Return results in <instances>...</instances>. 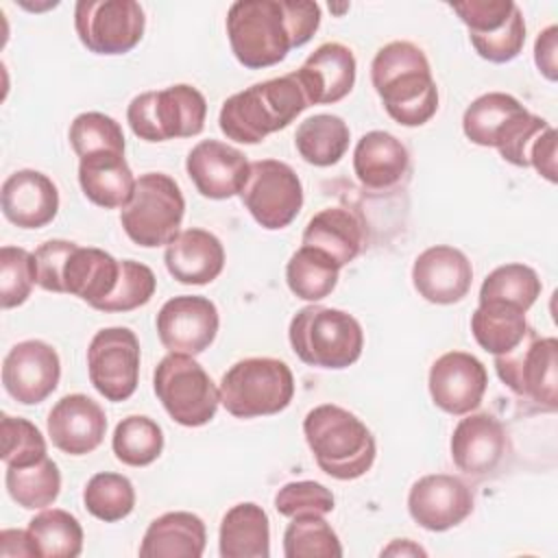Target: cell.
I'll return each mask as SVG.
<instances>
[{
	"mask_svg": "<svg viewBox=\"0 0 558 558\" xmlns=\"http://www.w3.org/2000/svg\"><path fill=\"white\" fill-rule=\"evenodd\" d=\"M70 144L78 159L96 153H124L122 126L100 111L78 113L70 124Z\"/></svg>",
	"mask_w": 558,
	"mask_h": 558,
	"instance_id": "b9f144b4",
	"label": "cell"
},
{
	"mask_svg": "<svg viewBox=\"0 0 558 558\" xmlns=\"http://www.w3.org/2000/svg\"><path fill=\"white\" fill-rule=\"evenodd\" d=\"M185 170L201 196L225 201L242 192L251 163L235 146L220 140H203L187 153Z\"/></svg>",
	"mask_w": 558,
	"mask_h": 558,
	"instance_id": "44dd1931",
	"label": "cell"
},
{
	"mask_svg": "<svg viewBox=\"0 0 558 558\" xmlns=\"http://www.w3.org/2000/svg\"><path fill=\"white\" fill-rule=\"evenodd\" d=\"M294 355L316 368L340 371L355 364L364 349V331L355 316L325 305L301 307L288 327Z\"/></svg>",
	"mask_w": 558,
	"mask_h": 558,
	"instance_id": "52a82bcc",
	"label": "cell"
},
{
	"mask_svg": "<svg viewBox=\"0 0 558 558\" xmlns=\"http://www.w3.org/2000/svg\"><path fill=\"white\" fill-rule=\"evenodd\" d=\"M48 436L68 456H85L100 447L107 432V414L98 401L74 392L61 397L48 412Z\"/></svg>",
	"mask_w": 558,
	"mask_h": 558,
	"instance_id": "cb8c5ba5",
	"label": "cell"
},
{
	"mask_svg": "<svg viewBox=\"0 0 558 558\" xmlns=\"http://www.w3.org/2000/svg\"><path fill=\"white\" fill-rule=\"evenodd\" d=\"M153 388L168 416L183 427L207 425L220 405L218 386L194 355H163L155 366Z\"/></svg>",
	"mask_w": 558,
	"mask_h": 558,
	"instance_id": "8fae6325",
	"label": "cell"
},
{
	"mask_svg": "<svg viewBox=\"0 0 558 558\" xmlns=\"http://www.w3.org/2000/svg\"><path fill=\"white\" fill-rule=\"evenodd\" d=\"M124 153H96L78 161V185L85 198L102 209H122L135 190Z\"/></svg>",
	"mask_w": 558,
	"mask_h": 558,
	"instance_id": "4dcf8cb0",
	"label": "cell"
},
{
	"mask_svg": "<svg viewBox=\"0 0 558 558\" xmlns=\"http://www.w3.org/2000/svg\"><path fill=\"white\" fill-rule=\"evenodd\" d=\"M320 26V7L310 0H238L227 11L233 57L248 70L281 63Z\"/></svg>",
	"mask_w": 558,
	"mask_h": 558,
	"instance_id": "6da1fadb",
	"label": "cell"
},
{
	"mask_svg": "<svg viewBox=\"0 0 558 558\" xmlns=\"http://www.w3.org/2000/svg\"><path fill=\"white\" fill-rule=\"evenodd\" d=\"M558 26L551 24L538 33L534 44V63L547 81L558 78Z\"/></svg>",
	"mask_w": 558,
	"mask_h": 558,
	"instance_id": "c3c4849f",
	"label": "cell"
},
{
	"mask_svg": "<svg viewBox=\"0 0 558 558\" xmlns=\"http://www.w3.org/2000/svg\"><path fill=\"white\" fill-rule=\"evenodd\" d=\"M4 218L20 229H41L59 211V190L54 181L39 170H15L0 190Z\"/></svg>",
	"mask_w": 558,
	"mask_h": 558,
	"instance_id": "484cf974",
	"label": "cell"
},
{
	"mask_svg": "<svg viewBox=\"0 0 558 558\" xmlns=\"http://www.w3.org/2000/svg\"><path fill=\"white\" fill-rule=\"evenodd\" d=\"M220 403L235 418L272 416L294 397V375L283 360L244 357L220 379Z\"/></svg>",
	"mask_w": 558,
	"mask_h": 558,
	"instance_id": "ba28073f",
	"label": "cell"
},
{
	"mask_svg": "<svg viewBox=\"0 0 558 558\" xmlns=\"http://www.w3.org/2000/svg\"><path fill=\"white\" fill-rule=\"evenodd\" d=\"M144 9L135 0H78L74 31L94 54L131 52L144 37Z\"/></svg>",
	"mask_w": 558,
	"mask_h": 558,
	"instance_id": "5bb4252c",
	"label": "cell"
},
{
	"mask_svg": "<svg viewBox=\"0 0 558 558\" xmlns=\"http://www.w3.org/2000/svg\"><path fill=\"white\" fill-rule=\"evenodd\" d=\"M351 131L340 116L333 113H316L305 118L294 133L296 153L303 161L327 168L338 163L349 148Z\"/></svg>",
	"mask_w": 558,
	"mask_h": 558,
	"instance_id": "836d02e7",
	"label": "cell"
},
{
	"mask_svg": "<svg viewBox=\"0 0 558 558\" xmlns=\"http://www.w3.org/2000/svg\"><path fill=\"white\" fill-rule=\"evenodd\" d=\"M163 262L179 283L207 286L225 268V246L211 231L192 227L166 246Z\"/></svg>",
	"mask_w": 558,
	"mask_h": 558,
	"instance_id": "4316f807",
	"label": "cell"
},
{
	"mask_svg": "<svg viewBox=\"0 0 558 558\" xmlns=\"http://www.w3.org/2000/svg\"><path fill=\"white\" fill-rule=\"evenodd\" d=\"M205 118L207 100L187 83L142 92L126 107V122L144 142H168L198 135L205 126Z\"/></svg>",
	"mask_w": 558,
	"mask_h": 558,
	"instance_id": "30bf717a",
	"label": "cell"
},
{
	"mask_svg": "<svg viewBox=\"0 0 558 558\" xmlns=\"http://www.w3.org/2000/svg\"><path fill=\"white\" fill-rule=\"evenodd\" d=\"M0 458L7 466H28L46 458V440L37 425L4 414L0 421Z\"/></svg>",
	"mask_w": 558,
	"mask_h": 558,
	"instance_id": "ee69618b",
	"label": "cell"
},
{
	"mask_svg": "<svg viewBox=\"0 0 558 558\" xmlns=\"http://www.w3.org/2000/svg\"><path fill=\"white\" fill-rule=\"evenodd\" d=\"M4 486L9 497L24 510H44L61 493V473L48 456L28 466H7Z\"/></svg>",
	"mask_w": 558,
	"mask_h": 558,
	"instance_id": "8d00e7d4",
	"label": "cell"
},
{
	"mask_svg": "<svg viewBox=\"0 0 558 558\" xmlns=\"http://www.w3.org/2000/svg\"><path fill=\"white\" fill-rule=\"evenodd\" d=\"M185 216L179 183L163 172H146L135 181L131 201L120 211V225L131 242L144 248L168 246Z\"/></svg>",
	"mask_w": 558,
	"mask_h": 558,
	"instance_id": "9c48e42d",
	"label": "cell"
},
{
	"mask_svg": "<svg viewBox=\"0 0 558 558\" xmlns=\"http://www.w3.org/2000/svg\"><path fill=\"white\" fill-rule=\"evenodd\" d=\"M371 83L386 113L401 126H423L438 111L429 61L412 41L381 46L371 63Z\"/></svg>",
	"mask_w": 558,
	"mask_h": 558,
	"instance_id": "7a4b0ae2",
	"label": "cell"
},
{
	"mask_svg": "<svg viewBox=\"0 0 558 558\" xmlns=\"http://www.w3.org/2000/svg\"><path fill=\"white\" fill-rule=\"evenodd\" d=\"M111 449L126 466H148L163 451V432L150 416L131 414L116 425Z\"/></svg>",
	"mask_w": 558,
	"mask_h": 558,
	"instance_id": "f35d334b",
	"label": "cell"
},
{
	"mask_svg": "<svg viewBox=\"0 0 558 558\" xmlns=\"http://www.w3.org/2000/svg\"><path fill=\"white\" fill-rule=\"evenodd\" d=\"M157 288L155 272L135 259H122L120 262V277L116 283V290L109 294V299L98 307V312H131L142 305H146Z\"/></svg>",
	"mask_w": 558,
	"mask_h": 558,
	"instance_id": "f6af8a7d",
	"label": "cell"
},
{
	"mask_svg": "<svg viewBox=\"0 0 558 558\" xmlns=\"http://www.w3.org/2000/svg\"><path fill=\"white\" fill-rule=\"evenodd\" d=\"M140 340L129 327H105L87 347V375L107 401L133 397L140 381Z\"/></svg>",
	"mask_w": 558,
	"mask_h": 558,
	"instance_id": "2e32d148",
	"label": "cell"
},
{
	"mask_svg": "<svg viewBox=\"0 0 558 558\" xmlns=\"http://www.w3.org/2000/svg\"><path fill=\"white\" fill-rule=\"evenodd\" d=\"M310 107L294 72L255 83L229 96L218 113L220 131L238 144H259Z\"/></svg>",
	"mask_w": 558,
	"mask_h": 558,
	"instance_id": "277c9868",
	"label": "cell"
},
{
	"mask_svg": "<svg viewBox=\"0 0 558 558\" xmlns=\"http://www.w3.org/2000/svg\"><path fill=\"white\" fill-rule=\"evenodd\" d=\"M207 545V530L198 514L174 510L150 521L144 532L142 558H201Z\"/></svg>",
	"mask_w": 558,
	"mask_h": 558,
	"instance_id": "f546056e",
	"label": "cell"
},
{
	"mask_svg": "<svg viewBox=\"0 0 558 558\" xmlns=\"http://www.w3.org/2000/svg\"><path fill=\"white\" fill-rule=\"evenodd\" d=\"M340 266L325 253L301 246L286 264V283L296 299L316 303L333 292L338 286Z\"/></svg>",
	"mask_w": 558,
	"mask_h": 558,
	"instance_id": "d590c367",
	"label": "cell"
},
{
	"mask_svg": "<svg viewBox=\"0 0 558 558\" xmlns=\"http://www.w3.org/2000/svg\"><path fill=\"white\" fill-rule=\"evenodd\" d=\"M473 508L475 499L471 488L449 473L423 475L408 493V512L412 521L429 532H447L460 525Z\"/></svg>",
	"mask_w": 558,
	"mask_h": 558,
	"instance_id": "d6986e66",
	"label": "cell"
},
{
	"mask_svg": "<svg viewBox=\"0 0 558 558\" xmlns=\"http://www.w3.org/2000/svg\"><path fill=\"white\" fill-rule=\"evenodd\" d=\"M410 153L388 131L364 133L353 150V172L368 190H390L408 174Z\"/></svg>",
	"mask_w": 558,
	"mask_h": 558,
	"instance_id": "83f0119b",
	"label": "cell"
},
{
	"mask_svg": "<svg viewBox=\"0 0 558 558\" xmlns=\"http://www.w3.org/2000/svg\"><path fill=\"white\" fill-rule=\"evenodd\" d=\"M303 436L318 469L340 482L362 477L377 456L371 429L353 412L333 403L316 405L305 414Z\"/></svg>",
	"mask_w": 558,
	"mask_h": 558,
	"instance_id": "5b68a950",
	"label": "cell"
},
{
	"mask_svg": "<svg viewBox=\"0 0 558 558\" xmlns=\"http://www.w3.org/2000/svg\"><path fill=\"white\" fill-rule=\"evenodd\" d=\"M61 360L44 340H22L2 362V386L22 405L46 401L59 386Z\"/></svg>",
	"mask_w": 558,
	"mask_h": 558,
	"instance_id": "ac0fdd59",
	"label": "cell"
},
{
	"mask_svg": "<svg viewBox=\"0 0 558 558\" xmlns=\"http://www.w3.org/2000/svg\"><path fill=\"white\" fill-rule=\"evenodd\" d=\"M530 329L525 312L506 303H480L471 314V333L475 342L493 355L514 351Z\"/></svg>",
	"mask_w": 558,
	"mask_h": 558,
	"instance_id": "d6a6232c",
	"label": "cell"
},
{
	"mask_svg": "<svg viewBox=\"0 0 558 558\" xmlns=\"http://www.w3.org/2000/svg\"><path fill=\"white\" fill-rule=\"evenodd\" d=\"M0 556L2 558H33V547L26 530H2L0 532Z\"/></svg>",
	"mask_w": 558,
	"mask_h": 558,
	"instance_id": "681fc988",
	"label": "cell"
},
{
	"mask_svg": "<svg viewBox=\"0 0 558 558\" xmlns=\"http://www.w3.org/2000/svg\"><path fill=\"white\" fill-rule=\"evenodd\" d=\"M412 283L425 301L434 305H453L469 294L473 266L460 248L436 244L414 259Z\"/></svg>",
	"mask_w": 558,
	"mask_h": 558,
	"instance_id": "7402d4cb",
	"label": "cell"
},
{
	"mask_svg": "<svg viewBox=\"0 0 558 558\" xmlns=\"http://www.w3.org/2000/svg\"><path fill=\"white\" fill-rule=\"evenodd\" d=\"M449 447L451 460L462 473L484 477L501 464L510 440L499 418L488 412H469L453 427Z\"/></svg>",
	"mask_w": 558,
	"mask_h": 558,
	"instance_id": "603a6c76",
	"label": "cell"
},
{
	"mask_svg": "<svg viewBox=\"0 0 558 558\" xmlns=\"http://www.w3.org/2000/svg\"><path fill=\"white\" fill-rule=\"evenodd\" d=\"M286 558H340L342 545L333 527L320 514L292 517L283 530Z\"/></svg>",
	"mask_w": 558,
	"mask_h": 558,
	"instance_id": "60d3db41",
	"label": "cell"
},
{
	"mask_svg": "<svg viewBox=\"0 0 558 558\" xmlns=\"http://www.w3.org/2000/svg\"><path fill=\"white\" fill-rule=\"evenodd\" d=\"M427 386L436 408L451 416H464L480 408L488 386V373L475 355L449 351L432 364Z\"/></svg>",
	"mask_w": 558,
	"mask_h": 558,
	"instance_id": "ffe728a7",
	"label": "cell"
},
{
	"mask_svg": "<svg viewBox=\"0 0 558 558\" xmlns=\"http://www.w3.org/2000/svg\"><path fill=\"white\" fill-rule=\"evenodd\" d=\"M530 166L549 183L558 181V170H556V131L549 124L532 144L530 150Z\"/></svg>",
	"mask_w": 558,
	"mask_h": 558,
	"instance_id": "7dc6e473",
	"label": "cell"
},
{
	"mask_svg": "<svg viewBox=\"0 0 558 558\" xmlns=\"http://www.w3.org/2000/svg\"><path fill=\"white\" fill-rule=\"evenodd\" d=\"M26 532L35 558H76L83 551V527L68 510L44 508Z\"/></svg>",
	"mask_w": 558,
	"mask_h": 558,
	"instance_id": "e575fe53",
	"label": "cell"
},
{
	"mask_svg": "<svg viewBox=\"0 0 558 558\" xmlns=\"http://www.w3.org/2000/svg\"><path fill=\"white\" fill-rule=\"evenodd\" d=\"M155 325L168 353L198 355L216 340L220 316L216 303L207 296L181 294L161 305Z\"/></svg>",
	"mask_w": 558,
	"mask_h": 558,
	"instance_id": "e0dca14e",
	"label": "cell"
},
{
	"mask_svg": "<svg viewBox=\"0 0 558 558\" xmlns=\"http://www.w3.org/2000/svg\"><path fill=\"white\" fill-rule=\"evenodd\" d=\"M499 379L519 397L534 401L545 410L558 408V340L541 338L534 329L523 342L506 353L495 355Z\"/></svg>",
	"mask_w": 558,
	"mask_h": 558,
	"instance_id": "7c38bea8",
	"label": "cell"
},
{
	"mask_svg": "<svg viewBox=\"0 0 558 558\" xmlns=\"http://www.w3.org/2000/svg\"><path fill=\"white\" fill-rule=\"evenodd\" d=\"M37 283L35 257L22 246L0 248V305L2 310L17 307L28 301Z\"/></svg>",
	"mask_w": 558,
	"mask_h": 558,
	"instance_id": "7bdbcfd3",
	"label": "cell"
},
{
	"mask_svg": "<svg viewBox=\"0 0 558 558\" xmlns=\"http://www.w3.org/2000/svg\"><path fill=\"white\" fill-rule=\"evenodd\" d=\"M427 551L412 543L410 538H395L388 547L381 549V556H425Z\"/></svg>",
	"mask_w": 558,
	"mask_h": 558,
	"instance_id": "f907efd6",
	"label": "cell"
},
{
	"mask_svg": "<svg viewBox=\"0 0 558 558\" xmlns=\"http://www.w3.org/2000/svg\"><path fill=\"white\" fill-rule=\"evenodd\" d=\"M218 551L222 558H268L270 521L266 510L253 501L229 508L220 521Z\"/></svg>",
	"mask_w": 558,
	"mask_h": 558,
	"instance_id": "1f68e13d",
	"label": "cell"
},
{
	"mask_svg": "<svg viewBox=\"0 0 558 558\" xmlns=\"http://www.w3.org/2000/svg\"><path fill=\"white\" fill-rule=\"evenodd\" d=\"M83 504L92 517L105 523L122 521L135 508L133 482L126 475L113 471L96 473L85 484Z\"/></svg>",
	"mask_w": 558,
	"mask_h": 558,
	"instance_id": "ab89813d",
	"label": "cell"
},
{
	"mask_svg": "<svg viewBox=\"0 0 558 558\" xmlns=\"http://www.w3.org/2000/svg\"><path fill=\"white\" fill-rule=\"evenodd\" d=\"M549 122L527 111L512 94L488 92L477 96L462 116V131L469 142L497 148L499 155L519 168H530V150Z\"/></svg>",
	"mask_w": 558,
	"mask_h": 558,
	"instance_id": "8992f818",
	"label": "cell"
},
{
	"mask_svg": "<svg viewBox=\"0 0 558 558\" xmlns=\"http://www.w3.org/2000/svg\"><path fill=\"white\" fill-rule=\"evenodd\" d=\"M469 28L475 52L490 63H508L525 44V20L512 0H469L449 4Z\"/></svg>",
	"mask_w": 558,
	"mask_h": 558,
	"instance_id": "9a60e30c",
	"label": "cell"
},
{
	"mask_svg": "<svg viewBox=\"0 0 558 558\" xmlns=\"http://www.w3.org/2000/svg\"><path fill=\"white\" fill-rule=\"evenodd\" d=\"M357 63L349 46L340 41L320 44L294 72L310 105H333L351 94Z\"/></svg>",
	"mask_w": 558,
	"mask_h": 558,
	"instance_id": "d4e9b609",
	"label": "cell"
},
{
	"mask_svg": "<svg viewBox=\"0 0 558 558\" xmlns=\"http://www.w3.org/2000/svg\"><path fill=\"white\" fill-rule=\"evenodd\" d=\"M301 240L303 246L325 253L342 268L362 253L364 222L349 207H325L307 220Z\"/></svg>",
	"mask_w": 558,
	"mask_h": 558,
	"instance_id": "f1b7e54d",
	"label": "cell"
},
{
	"mask_svg": "<svg viewBox=\"0 0 558 558\" xmlns=\"http://www.w3.org/2000/svg\"><path fill=\"white\" fill-rule=\"evenodd\" d=\"M33 257L39 288L78 296L94 310L109 299L120 277V262L113 255L70 240H48Z\"/></svg>",
	"mask_w": 558,
	"mask_h": 558,
	"instance_id": "3957f363",
	"label": "cell"
},
{
	"mask_svg": "<svg viewBox=\"0 0 558 558\" xmlns=\"http://www.w3.org/2000/svg\"><path fill=\"white\" fill-rule=\"evenodd\" d=\"M543 283L534 268L512 262L486 275L480 288V303H506L527 312L541 296Z\"/></svg>",
	"mask_w": 558,
	"mask_h": 558,
	"instance_id": "74e56055",
	"label": "cell"
},
{
	"mask_svg": "<svg viewBox=\"0 0 558 558\" xmlns=\"http://www.w3.org/2000/svg\"><path fill=\"white\" fill-rule=\"evenodd\" d=\"M253 220L268 229H286L303 207V185L299 174L279 159H257L238 194Z\"/></svg>",
	"mask_w": 558,
	"mask_h": 558,
	"instance_id": "4fadbf2b",
	"label": "cell"
},
{
	"mask_svg": "<svg viewBox=\"0 0 558 558\" xmlns=\"http://www.w3.org/2000/svg\"><path fill=\"white\" fill-rule=\"evenodd\" d=\"M333 493L320 482L301 480L283 484L275 495V510L281 517H301V514H329L333 510Z\"/></svg>",
	"mask_w": 558,
	"mask_h": 558,
	"instance_id": "bcb514c9",
	"label": "cell"
}]
</instances>
